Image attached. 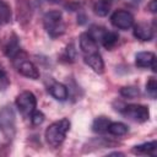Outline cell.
<instances>
[{
  "mask_svg": "<svg viewBox=\"0 0 157 157\" xmlns=\"http://www.w3.org/2000/svg\"><path fill=\"white\" fill-rule=\"evenodd\" d=\"M70 126H71V123L66 118H63L60 120L52 123L44 131V139L47 145L52 148L60 147L66 137V134L70 130Z\"/></svg>",
  "mask_w": 157,
  "mask_h": 157,
  "instance_id": "cell-1",
  "label": "cell"
},
{
  "mask_svg": "<svg viewBox=\"0 0 157 157\" xmlns=\"http://www.w3.org/2000/svg\"><path fill=\"white\" fill-rule=\"evenodd\" d=\"M43 26L52 38H58L65 32L63 13L59 10H50L43 16Z\"/></svg>",
  "mask_w": 157,
  "mask_h": 157,
  "instance_id": "cell-2",
  "label": "cell"
},
{
  "mask_svg": "<svg viewBox=\"0 0 157 157\" xmlns=\"http://www.w3.org/2000/svg\"><path fill=\"white\" fill-rule=\"evenodd\" d=\"M0 132L5 139L11 140L16 132V114L13 107L6 104L0 108Z\"/></svg>",
  "mask_w": 157,
  "mask_h": 157,
  "instance_id": "cell-3",
  "label": "cell"
},
{
  "mask_svg": "<svg viewBox=\"0 0 157 157\" xmlns=\"http://www.w3.org/2000/svg\"><path fill=\"white\" fill-rule=\"evenodd\" d=\"M125 118H129L136 123H145L150 119V109L144 104H123V107L118 110Z\"/></svg>",
  "mask_w": 157,
  "mask_h": 157,
  "instance_id": "cell-4",
  "label": "cell"
},
{
  "mask_svg": "<svg viewBox=\"0 0 157 157\" xmlns=\"http://www.w3.org/2000/svg\"><path fill=\"white\" fill-rule=\"evenodd\" d=\"M15 105L22 115L29 117L37 107V98L33 92L22 91L20 94H17V97L15 99Z\"/></svg>",
  "mask_w": 157,
  "mask_h": 157,
  "instance_id": "cell-5",
  "label": "cell"
},
{
  "mask_svg": "<svg viewBox=\"0 0 157 157\" xmlns=\"http://www.w3.org/2000/svg\"><path fill=\"white\" fill-rule=\"evenodd\" d=\"M110 23L118 29L126 31L135 25V18L132 13L126 10H117L110 16Z\"/></svg>",
  "mask_w": 157,
  "mask_h": 157,
  "instance_id": "cell-6",
  "label": "cell"
},
{
  "mask_svg": "<svg viewBox=\"0 0 157 157\" xmlns=\"http://www.w3.org/2000/svg\"><path fill=\"white\" fill-rule=\"evenodd\" d=\"M33 15V6L31 0H16V17L21 26L26 27Z\"/></svg>",
  "mask_w": 157,
  "mask_h": 157,
  "instance_id": "cell-7",
  "label": "cell"
},
{
  "mask_svg": "<svg viewBox=\"0 0 157 157\" xmlns=\"http://www.w3.org/2000/svg\"><path fill=\"white\" fill-rule=\"evenodd\" d=\"M16 67H17V71L27 77V78H31V80H38L40 74H39V70L38 67L29 60H26V59H22L18 64H16Z\"/></svg>",
  "mask_w": 157,
  "mask_h": 157,
  "instance_id": "cell-8",
  "label": "cell"
},
{
  "mask_svg": "<svg viewBox=\"0 0 157 157\" xmlns=\"http://www.w3.org/2000/svg\"><path fill=\"white\" fill-rule=\"evenodd\" d=\"M135 64L137 67L156 71V55L152 52H139L135 55Z\"/></svg>",
  "mask_w": 157,
  "mask_h": 157,
  "instance_id": "cell-9",
  "label": "cell"
},
{
  "mask_svg": "<svg viewBox=\"0 0 157 157\" xmlns=\"http://www.w3.org/2000/svg\"><path fill=\"white\" fill-rule=\"evenodd\" d=\"M132 33L134 37L141 42H150L153 38V27L145 22H140L137 25L132 26Z\"/></svg>",
  "mask_w": 157,
  "mask_h": 157,
  "instance_id": "cell-10",
  "label": "cell"
},
{
  "mask_svg": "<svg viewBox=\"0 0 157 157\" xmlns=\"http://www.w3.org/2000/svg\"><path fill=\"white\" fill-rule=\"evenodd\" d=\"M4 53L10 60H13L17 55H20L22 53V49L20 45V39L15 33H12L11 37L9 38V40L6 42L5 48H4Z\"/></svg>",
  "mask_w": 157,
  "mask_h": 157,
  "instance_id": "cell-11",
  "label": "cell"
},
{
  "mask_svg": "<svg viewBox=\"0 0 157 157\" xmlns=\"http://www.w3.org/2000/svg\"><path fill=\"white\" fill-rule=\"evenodd\" d=\"M85 64H87L96 74H103L104 72V61L102 59V55L99 52H94L91 54H86L83 59Z\"/></svg>",
  "mask_w": 157,
  "mask_h": 157,
  "instance_id": "cell-12",
  "label": "cell"
},
{
  "mask_svg": "<svg viewBox=\"0 0 157 157\" xmlns=\"http://www.w3.org/2000/svg\"><path fill=\"white\" fill-rule=\"evenodd\" d=\"M78 44H80V49L82 50V53L85 55L98 52V43L88 34V32H83V33L80 34Z\"/></svg>",
  "mask_w": 157,
  "mask_h": 157,
  "instance_id": "cell-13",
  "label": "cell"
},
{
  "mask_svg": "<svg viewBox=\"0 0 157 157\" xmlns=\"http://www.w3.org/2000/svg\"><path fill=\"white\" fill-rule=\"evenodd\" d=\"M49 93L56 99V101H60V102H64L69 98V90L67 87L64 85V83H60V82H54L50 85V87L48 88Z\"/></svg>",
  "mask_w": 157,
  "mask_h": 157,
  "instance_id": "cell-14",
  "label": "cell"
},
{
  "mask_svg": "<svg viewBox=\"0 0 157 157\" xmlns=\"http://www.w3.org/2000/svg\"><path fill=\"white\" fill-rule=\"evenodd\" d=\"M113 146H117V142H113L104 137H94L90 140L87 145H85V152H91L92 150H96V148H104V147H113Z\"/></svg>",
  "mask_w": 157,
  "mask_h": 157,
  "instance_id": "cell-15",
  "label": "cell"
},
{
  "mask_svg": "<svg viewBox=\"0 0 157 157\" xmlns=\"http://www.w3.org/2000/svg\"><path fill=\"white\" fill-rule=\"evenodd\" d=\"M156 150H157V142L156 141H150V142H144L141 145H136L131 148V152L135 155H150V156H156Z\"/></svg>",
  "mask_w": 157,
  "mask_h": 157,
  "instance_id": "cell-16",
  "label": "cell"
},
{
  "mask_svg": "<svg viewBox=\"0 0 157 157\" xmlns=\"http://www.w3.org/2000/svg\"><path fill=\"white\" fill-rule=\"evenodd\" d=\"M118 42H119V34H118L117 32L108 31V29L104 32V34H103V37H102V39H101L102 45H103L105 49H108V50H112V49L118 44Z\"/></svg>",
  "mask_w": 157,
  "mask_h": 157,
  "instance_id": "cell-17",
  "label": "cell"
},
{
  "mask_svg": "<svg viewBox=\"0 0 157 157\" xmlns=\"http://www.w3.org/2000/svg\"><path fill=\"white\" fill-rule=\"evenodd\" d=\"M109 123H110L109 118L103 117V115L97 117V118L92 121V125H91L92 131H93V132H96V134H103V132H105V131H107Z\"/></svg>",
  "mask_w": 157,
  "mask_h": 157,
  "instance_id": "cell-18",
  "label": "cell"
},
{
  "mask_svg": "<svg viewBox=\"0 0 157 157\" xmlns=\"http://www.w3.org/2000/svg\"><path fill=\"white\" fill-rule=\"evenodd\" d=\"M110 6H112L110 0H97L93 4V11H94L96 15H98L101 17H104L109 13Z\"/></svg>",
  "mask_w": 157,
  "mask_h": 157,
  "instance_id": "cell-19",
  "label": "cell"
},
{
  "mask_svg": "<svg viewBox=\"0 0 157 157\" xmlns=\"http://www.w3.org/2000/svg\"><path fill=\"white\" fill-rule=\"evenodd\" d=\"M107 131L113 136H124L128 132V126L121 121H110Z\"/></svg>",
  "mask_w": 157,
  "mask_h": 157,
  "instance_id": "cell-20",
  "label": "cell"
},
{
  "mask_svg": "<svg viewBox=\"0 0 157 157\" xmlns=\"http://www.w3.org/2000/svg\"><path fill=\"white\" fill-rule=\"evenodd\" d=\"M11 17H12V11L10 5L4 0H0V26L7 25L11 21Z\"/></svg>",
  "mask_w": 157,
  "mask_h": 157,
  "instance_id": "cell-21",
  "label": "cell"
},
{
  "mask_svg": "<svg viewBox=\"0 0 157 157\" xmlns=\"http://www.w3.org/2000/svg\"><path fill=\"white\" fill-rule=\"evenodd\" d=\"M119 93L125 98H135L140 94V88L136 86H124L120 88Z\"/></svg>",
  "mask_w": 157,
  "mask_h": 157,
  "instance_id": "cell-22",
  "label": "cell"
},
{
  "mask_svg": "<svg viewBox=\"0 0 157 157\" xmlns=\"http://www.w3.org/2000/svg\"><path fill=\"white\" fill-rule=\"evenodd\" d=\"M105 31H107V29H105L104 27L93 25V26L90 27V29H88V34H90V36L98 43V42H101V39H102V37H103V34H104Z\"/></svg>",
  "mask_w": 157,
  "mask_h": 157,
  "instance_id": "cell-23",
  "label": "cell"
},
{
  "mask_svg": "<svg viewBox=\"0 0 157 157\" xmlns=\"http://www.w3.org/2000/svg\"><path fill=\"white\" fill-rule=\"evenodd\" d=\"M63 58L67 63H72L75 60V58H76V49H75L74 43L67 44V47H66V49H65V52L63 54Z\"/></svg>",
  "mask_w": 157,
  "mask_h": 157,
  "instance_id": "cell-24",
  "label": "cell"
},
{
  "mask_svg": "<svg viewBox=\"0 0 157 157\" xmlns=\"http://www.w3.org/2000/svg\"><path fill=\"white\" fill-rule=\"evenodd\" d=\"M146 92L152 98H156V96H157V81L153 76H151L146 82Z\"/></svg>",
  "mask_w": 157,
  "mask_h": 157,
  "instance_id": "cell-25",
  "label": "cell"
},
{
  "mask_svg": "<svg viewBox=\"0 0 157 157\" xmlns=\"http://www.w3.org/2000/svg\"><path fill=\"white\" fill-rule=\"evenodd\" d=\"M29 118H31L32 124H33V125H36V126H38V125H40V124L44 121L45 115H44V113H43V112L34 109V110L32 112V114L29 115Z\"/></svg>",
  "mask_w": 157,
  "mask_h": 157,
  "instance_id": "cell-26",
  "label": "cell"
},
{
  "mask_svg": "<svg viewBox=\"0 0 157 157\" xmlns=\"http://www.w3.org/2000/svg\"><path fill=\"white\" fill-rule=\"evenodd\" d=\"M9 86H10L9 75L2 67H0V91H5Z\"/></svg>",
  "mask_w": 157,
  "mask_h": 157,
  "instance_id": "cell-27",
  "label": "cell"
},
{
  "mask_svg": "<svg viewBox=\"0 0 157 157\" xmlns=\"http://www.w3.org/2000/svg\"><path fill=\"white\" fill-rule=\"evenodd\" d=\"M147 10L152 13H156L157 12V0H151L147 4Z\"/></svg>",
  "mask_w": 157,
  "mask_h": 157,
  "instance_id": "cell-28",
  "label": "cell"
},
{
  "mask_svg": "<svg viewBox=\"0 0 157 157\" xmlns=\"http://www.w3.org/2000/svg\"><path fill=\"white\" fill-rule=\"evenodd\" d=\"M109 156H124V153H121V152H113V153H109Z\"/></svg>",
  "mask_w": 157,
  "mask_h": 157,
  "instance_id": "cell-29",
  "label": "cell"
},
{
  "mask_svg": "<svg viewBox=\"0 0 157 157\" xmlns=\"http://www.w3.org/2000/svg\"><path fill=\"white\" fill-rule=\"evenodd\" d=\"M49 2H53V4H56V2H59L60 0H48Z\"/></svg>",
  "mask_w": 157,
  "mask_h": 157,
  "instance_id": "cell-30",
  "label": "cell"
}]
</instances>
